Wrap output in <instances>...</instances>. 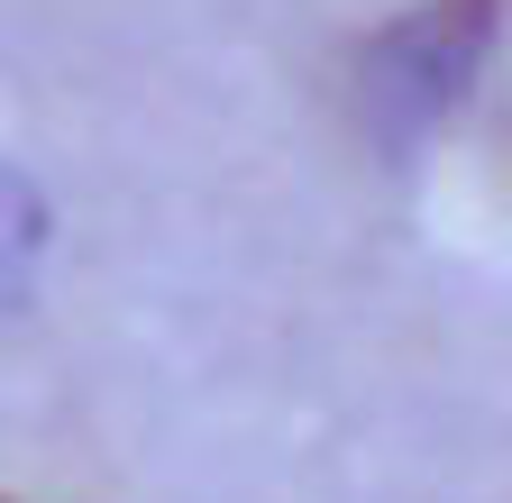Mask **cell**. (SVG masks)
<instances>
[{
    "label": "cell",
    "instance_id": "6da1fadb",
    "mask_svg": "<svg viewBox=\"0 0 512 503\" xmlns=\"http://www.w3.org/2000/svg\"><path fill=\"white\" fill-rule=\"evenodd\" d=\"M494 46V0H430V10L394 19L384 37H366L357 55V110L384 147H412L430 119H448L467 101V83L485 74Z\"/></svg>",
    "mask_w": 512,
    "mask_h": 503
}]
</instances>
